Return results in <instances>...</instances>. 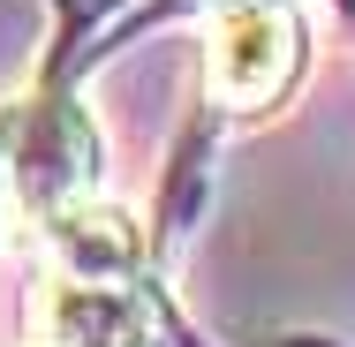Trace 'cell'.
<instances>
[{
  "label": "cell",
  "mask_w": 355,
  "mask_h": 347,
  "mask_svg": "<svg viewBox=\"0 0 355 347\" xmlns=\"http://www.w3.org/2000/svg\"><path fill=\"white\" fill-rule=\"evenodd\" d=\"M302 61H310V30L280 0L219 8L212 38H205V75H212V98L227 114H272L287 83L302 75Z\"/></svg>",
  "instance_id": "obj_1"
},
{
  "label": "cell",
  "mask_w": 355,
  "mask_h": 347,
  "mask_svg": "<svg viewBox=\"0 0 355 347\" xmlns=\"http://www.w3.org/2000/svg\"><path fill=\"white\" fill-rule=\"evenodd\" d=\"M0 159H8L15 211H31V219L91 197V181H98V136H91V121L76 114L69 98H38L15 121V136H8Z\"/></svg>",
  "instance_id": "obj_2"
},
{
  "label": "cell",
  "mask_w": 355,
  "mask_h": 347,
  "mask_svg": "<svg viewBox=\"0 0 355 347\" xmlns=\"http://www.w3.org/2000/svg\"><path fill=\"white\" fill-rule=\"evenodd\" d=\"M46 257H53V279H83V287H137L144 272V234L121 204H76L46 211Z\"/></svg>",
  "instance_id": "obj_3"
},
{
  "label": "cell",
  "mask_w": 355,
  "mask_h": 347,
  "mask_svg": "<svg viewBox=\"0 0 355 347\" xmlns=\"http://www.w3.org/2000/svg\"><path fill=\"white\" fill-rule=\"evenodd\" d=\"M46 347H166V332L137 287L53 279L46 287Z\"/></svg>",
  "instance_id": "obj_4"
},
{
  "label": "cell",
  "mask_w": 355,
  "mask_h": 347,
  "mask_svg": "<svg viewBox=\"0 0 355 347\" xmlns=\"http://www.w3.org/2000/svg\"><path fill=\"white\" fill-rule=\"evenodd\" d=\"M8 211H15V189H8V159H0V234H8Z\"/></svg>",
  "instance_id": "obj_5"
},
{
  "label": "cell",
  "mask_w": 355,
  "mask_h": 347,
  "mask_svg": "<svg viewBox=\"0 0 355 347\" xmlns=\"http://www.w3.org/2000/svg\"><path fill=\"white\" fill-rule=\"evenodd\" d=\"M212 8H242V0H212Z\"/></svg>",
  "instance_id": "obj_6"
}]
</instances>
